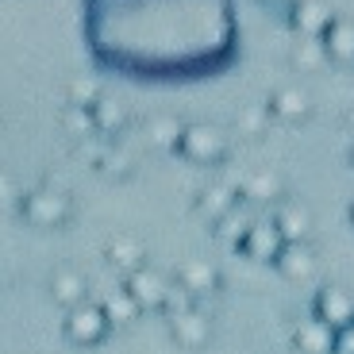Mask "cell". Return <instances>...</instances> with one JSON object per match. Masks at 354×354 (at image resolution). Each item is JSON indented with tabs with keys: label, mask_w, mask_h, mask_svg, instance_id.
<instances>
[{
	"label": "cell",
	"mask_w": 354,
	"mask_h": 354,
	"mask_svg": "<svg viewBox=\"0 0 354 354\" xmlns=\"http://www.w3.org/2000/svg\"><path fill=\"white\" fill-rule=\"evenodd\" d=\"M100 308H104L108 324H127V319L139 316V304H135V297H131L127 289H115L112 297H108V301L100 304Z\"/></svg>",
	"instance_id": "cell-15"
},
{
	"label": "cell",
	"mask_w": 354,
	"mask_h": 354,
	"mask_svg": "<svg viewBox=\"0 0 354 354\" xmlns=\"http://www.w3.org/2000/svg\"><path fill=\"white\" fill-rule=\"evenodd\" d=\"M277 266H281L285 277H308L316 258H312V250L304 247V243H285L281 254H277Z\"/></svg>",
	"instance_id": "cell-11"
},
{
	"label": "cell",
	"mask_w": 354,
	"mask_h": 354,
	"mask_svg": "<svg viewBox=\"0 0 354 354\" xmlns=\"http://www.w3.org/2000/svg\"><path fill=\"white\" fill-rule=\"evenodd\" d=\"M292 339H297V346H301L304 354H331L335 351V328H328L319 316L301 319L297 331H292Z\"/></svg>",
	"instance_id": "cell-7"
},
{
	"label": "cell",
	"mask_w": 354,
	"mask_h": 354,
	"mask_svg": "<svg viewBox=\"0 0 354 354\" xmlns=\"http://www.w3.org/2000/svg\"><path fill=\"white\" fill-rule=\"evenodd\" d=\"M281 247H285V239L274 223H250L247 235H243V250L250 258H262V262H277Z\"/></svg>",
	"instance_id": "cell-5"
},
{
	"label": "cell",
	"mask_w": 354,
	"mask_h": 354,
	"mask_svg": "<svg viewBox=\"0 0 354 354\" xmlns=\"http://www.w3.org/2000/svg\"><path fill=\"white\" fill-rule=\"evenodd\" d=\"M274 227L281 231L285 243H304V235H308V227H312V216H308V208H301V204L289 201V204H281V208H277Z\"/></svg>",
	"instance_id": "cell-9"
},
{
	"label": "cell",
	"mask_w": 354,
	"mask_h": 354,
	"mask_svg": "<svg viewBox=\"0 0 354 354\" xmlns=\"http://www.w3.org/2000/svg\"><path fill=\"white\" fill-rule=\"evenodd\" d=\"M351 216H354V208H351Z\"/></svg>",
	"instance_id": "cell-27"
},
{
	"label": "cell",
	"mask_w": 354,
	"mask_h": 354,
	"mask_svg": "<svg viewBox=\"0 0 354 354\" xmlns=\"http://www.w3.org/2000/svg\"><path fill=\"white\" fill-rule=\"evenodd\" d=\"M316 316L328 324V328H346V324H354V297L346 289H335V285H328V289H319L316 297Z\"/></svg>",
	"instance_id": "cell-4"
},
{
	"label": "cell",
	"mask_w": 354,
	"mask_h": 354,
	"mask_svg": "<svg viewBox=\"0 0 354 354\" xmlns=\"http://www.w3.org/2000/svg\"><path fill=\"white\" fill-rule=\"evenodd\" d=\"M8 196H12V181L0 174V201H8Z\"/></svg>",
	"instance_id": "cell-26"
},
{
	"label": "cell",
	"mask_w": 354,
	"mask_h": 354,
	"mask_svg": "<svg viewBox=\"0 0 354 354\" xmlns=\"http://www.w3.org/2000/svg\"><path fill=\"white\" fill-rule=\"evenodd\" d=\"M243 193L254 196V201H274V196L281 193V181H277L274 174H254L247 185H243Z\"/></svg>",
	"instance_id": "cell-18"
},
{
	"label": "cell",
	"mask_w": 354,
	"mask_h": 354,
	"mask_svg": "<svg viewBox=\"0 0 354 354\" xmlns=\"http://www.w3.org/2000/svg\"><path fill=\"white\" fill-rule=\"evenodd\" d=\"M331 354H354V324H346V328L335 331V351Z\"/></svg>",
	"instance_id": "cell-23"
},
{
	"label": "cell",
	"mask_w": 354,
	"mask_h": 354,
	"mask_svg": "<svg viewBox=\"0 0 354 354\" xmlns=\"http://www.w3.org/2000/svg\"><path fill=\"white\" fill-rule=\"evenodd\" d=\"M108 258H112V266H120V270H127V274H135L142 266V250L135 239H115L112 247H108Z\"/></svg>",
	"instance_id": "cell-16"
},
{
	"label": "cell",
	"mask_w": 354,
	"mask_h": 354,
	"mask_svg": "<svg viewBox=\"0 0 354 354\" xmlns=\"http://www.w3.org/2000/svg\"><path fill=\"white\" fill-rule=\"evenodd\" d=\"M301 24L304 27H319V24L328 27L331 16H324V8H319V4H304V8H301Z\"/></svg>",
	"instance_id": "cell-22"
},
{
	"label": "cell",
	"mask_w": 354,
	"mask_h": 354,
	"mask_svg": "<svg viewBox=\"0 0 354 354\" xmlns=\"http://www.w3.org/2000/svg\"><path fill=\"white\" fill-rule=\"evenodd\" d=\"M127 292L135 297V304L139 308H154V304H166V292L169 285L162 281L154 270H147V266H139L131 277H127Z\"/></svg>",
	"instance_id": "cell-6"
},
{
	"label": "cell",
	"mask_w": 354,
	"mask_h": 354,
	"mask_svg": "<svg viewBox=\"0 0 354 354\" xmlns=\"http://www.w3.org/2000/svg\"><path fill=\"white\" fill-rule=\"evenodd\" d=\"M297 58H301V62H316V58H319V43H308V46H301V54H297Z\"/></svg>",
	"instance_id": "cell-24"
},
{
	"label": "cell",
	"mask_w": 354,
	"mask_h": 354,
	"mask_svg": "<svg viewBox=\"0 0 354 354\" xmlns=\"http://www.w3.org/2000/svg\"><path fill=\"white\" fill-rule=\"evenodd\" d=\"M239 124L250 127V131H258V127H262V115H258V112H243V115H239Z\"/></svg>",
	"instance_id": "cell-25"
},
{
	"label": "cell",
	"mask_w": 354,
	"mask_h": 354,
	"mask_svg": "<svg viewBox=\"0 0 354 354\" xmlns=\"http://www.w3.org/2000/svg\"><path fill=\"white\" fill-rule=\"evenodd\" d=\"M151 131H154V142H177L181 139V127H177L174 120H154Z\"/></svg>",
	"instance_id": "cell-21"
},
{
	"label": "cell",
	"mask_w": 354,
	"mask_h": 354,
	"mask_svg": "<svg viewBox=\"0 0 354 354\" xmlns=\"http://www.w3.org/2000/svg\"><path fill=\"white\" fill-rule=\"evenodd\" d=\"M274 112L285 115V120H304V115H308V97H304L301 88H277Z\"/></svg>",
	"instance_id": "cell-14"
},
{
	"label": "cell",
	"mask_w": 354,
	"mask_h": 354,
	"mask_svg": "<svg viewBox=\"0 0 354 354\" xmlns=\"http://www.w3.org/2000/svg\"><path fill=\"white\" fill-rule=\"evenodd\" d=\"M216 270L208 262H185L181 266V289L185 292H212L216 289Z\"/></svg>",
	"instance_id": "cell-13"
},
{
	"label": "cell",
	"mask_w": 354,
	"mask_h": 354,
	"mask_svg": "<svg viewBox=\"0 0 354 354\" xmlns=\"http://www.w3.org/2000/svg\"><path fill=\"white\" fill-rule=\"evenodd\" d=\"M201 208L208 216H227L231 208H235V201H231V189H223V185H208L201 193Z\"/></svg>",
	"instance_id": "cell-17"
},
{
	"label": "cell",
	"mask_w": 354,
	"mask_h": 354,
	"mask_svg": "<svg viewBox=\"0 0 354 354\" xmlns=\"http://www.w3.org/2000/svg\"><path fill=\"white\" fill-rule=\"evenodd\" d=\"M324 50L335 58H354V19H331L324 27Z\"/></svg>",
	"instance_id": "cell-10"
},
{
	"label": "cell",
	"mask_w": 354,
	"mask_h": 354,
	"mask_svg": "<svg viewBox=\"0 0 354 354\" xmlns=\"http://www.w3.org/2000/svg\"><path fill=\"white\" fill-rule=\"evenodd\" d=\"M50 297L58 304H70V308H77L81 301H85V277L73 274V270H62V274H54L50 281Z\"/></svg>",
	"instance_id": "cell-12"
},
{
	"label": "cell",
	"mask_w": 354,
	"mask_h": 354,
	"mask_svg": "<svg viewBox=\"0 0 354 354\" xmlns=\"http://www.w3.org/2000/svg\"><path fill=\"white\" fill-rule=\"evenodd\" d=\"M108 328V316L104 308H97V304H77V308H70V319H66V335L73 339V343H97L100 335H104Z\"/></svg>",
	"instance_id": "cell-3"
},
{
	"label": "cell",
	"mask_w": 354,
	"mask_h": 354,
	"mask_svg": "<svg viewBox=\"0 0 354 354\" xmlns=\"http://www.w3.org/2000/svg\"><path fill=\"white\" fill-rule=\"evenodd\" d=\"M24 216L31 223H39V227H58V223H66V216H70V201H66V193L39 189V193H31L24 201Z\"/></svg>",
	"instance_id": "cell-1"
},
{
	"label": "cell",
	"mask_w": 354,
	"mask_h": 354,
	"mask_svg": "<svg viewBox=\"0 0 354 354\" xmlns=\"http://www.w3.org/2000/svg\"><path fill=\"white\" fill-rule=\"evenodd\" d=\"M169 331L181 346H204L208 343V319L201 316L196 308H185V312H174L169 319Z\"/></svg>",
	"instance_id": "cell-8"
},
{
	"label": "cell",
	"mask_w": 354,
	"mask_h": 354,
	"mask_svg": "<svg viewBox=\"0 0 354 354\" xmlns=\"http://www.w3.org/2000/svg\"><path fill=\"white\" fill-rule=\"evenodd\" d=\"M247 227H250V223L243 220V216L235 212V208H231L227 216H220V235H223V239H239V243H243V235H247Z\"/></svg>",
	"instance_id": "cell-19"
},
{
	"label": "cell",
	"mask_w": 354,
	"mask_h": 354,
	"mask_svg": "<svg viewBox=\"0 0 354 354\" xmlns=\"http://www.w3.org/2000/svg\"><path fill=\"white\" fill-rule=\"evenodd\" d=\"M181 151L189 154L193 162H216L223 158V135L208 124H193V127H181Z\"/></svg>",
	"instance_id": "cell-2"
},
{
	"label": "cell",
	"mask_w": 354,
	"mask_h": 354,
	"mask_svg": "<svg viewBox=\"0 0 354 354\" xmlns=\"http://www.w3.org/2000/svg\"><path fill=\"white\" fill-rule=\"evenodd\" d=\"M93 120H97L104 131H112V127L120 124V108H115L112 100H100V104H93Z\"/></svg>",
	"instance_id": "cell-20"
}]
</instances>
